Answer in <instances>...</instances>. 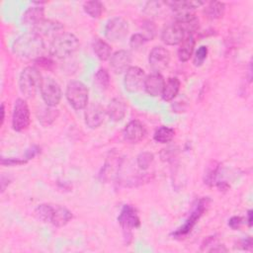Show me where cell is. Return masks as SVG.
<instances>
[{
    "label": "cell",
    "mask_w": 253,
    "mask_h": 253,
    "mask_svg": "<svg viewBox=\"0 0 253 253\" xmlns=\"http://www.w3.org/2000/svg\"><path fill=\"white\" fill-rule=\"evenodd\" d=\"M45 49L42 38L35 32L25 33L19 36L12 43V51L15 55L25 59H36L42 55Z\"/></svg>",
    "instance_id": "obj_1"
},
{
    "label": "cell",
    "mask_w": 253,
    "mask_h": 253,
    "mask_svg": "<svg viewBox=\"0 0 253 253\" xmlns=\"http://www.w3.org/2000/svg\"><path fill=\"white\" fill-rule=\"evenodd\" d=\"M79 47L77 37L71 33H60L55 36L49 44L50 56L63 59L72 55Z\"/></svg>",
    "instance_id": "obj_2"
},
{
    "label": "cell",
    "mask_w": 253,
    "mask_h": 253,
    "mask_svg": "<svg viewBox=\"0 0 253 253\" xmlns=\"http://www.w3.org/2000/svg\"><path fill=\"white\" fill-rule=\"evenodd\" d=\"M42 77L40 70L35 66L25 67L19 76V87L22 94L27 98H32L40 89Z\"/></svg>",
    "instance_id": "obj_3"
},
{
    "label": "cell",
    "mask_w": 253,
    "mask_h": 253,
    "mask_svg": "<svg viewBox=\"0 0 253 253\" xmlns=\"http://www.w3.org/2000/svg\"><path fill=\"white\" fill-rule=\"evenodd\" d=\"M65 97L74 110H83L88 105L89 90L83 82L73 80L67 84Z\"/></svg>",
    "instance_id": "obj_4"
},
{
    "label": "cell",
    "mask_w": 253,
    "mask_h": 253,
    "mask_svg": "<svg viewBox=\"0 0 253 253\" xmlns=\"http://www.w3.org/2000/svg\"><path fill=\"white\" fill-rule=\"evenodd\" d=\"M209 202H210L209 198H202V199H200L197 202L194 210L190 213L189 217L186 219L185 223L182 226H180L178 229L173 231L171 233V236H173L174 238H182V237L186 236L187 234H189L192 231L193 227L198 222V220L201 218V216L203 215L205 211L207 210Z\"/></svg>",
    "instance_id": "obj_5"
},
{
    "label": "cell",
    "mask_w": 253,
    "mask_h": 253,
    "mask_svg": "<svg viewBox=\"0 0 253 253\" xmlns=\"http://www.w3.org/2000/svg\"><path fill=\"white\" fill-rule=\"evenodd\" d=\"M42 98L46 106L55 107L59 104L62 96V91L59 84L51 77H45L42 79L40 87Z\"/></svg>",
    "instance_id": "obj_6"
},
{
    "label": "cell",
    "mask_w": 253,
    "mask_h": 253,
    "mask_svg": "<svg viewBox=\"0 0 253 253\" xmlns=\"http://www.w3.org/2000/svg\"><path fill=\"white\" fill-rule=\"evenodd\" d=\"M30 109L24 99H17L12 114V127L16 131H24L30 126Z\"/></svg>",
    "instance_id": "obj_7"
},
{
    "label": "cell",
    "mask_w": 253,
    "mask_h": 253,
    "mask_svg": "<svg viewBox=\"0 0 253 253\" xmlns=\"http://www.w3.org/2000/svg\"><path fill=\"white\" fill-rule=\"evenodd\" d=\"M128 33V24L122 17H115L108 21L105 27V37L108 41L118 42L123 41Z\"/></svg>",
    "instance_id": "obj_8"
},
{
    "label": "cell",
    "mask_w": 253,
    "mask_h": 253,
    "mask_svg": "<svg viewBox=\"0 0 253 253\" xmlns=\"http://www.w3.org/2000/svg\"><path fill=\"white\" fill-rule=\"evenodd\" d=\"M118 221L121 224L125 236H131L130 230L133 228H137L140 225V219L138 217L136 210L130 205H125L118 216Z\"/></svg>",
    "instance_id": "obj_9"
},
{
    "label": "cell",
    "mask_w": 253,
    "mask_h": 253,
    "mask_svg": "<svg viewBox=\"0 0 253 253\" xmlns=\"http://www.w3.org/2000/svg\"><path fill=\"white\" fill-rule=\"evenodd\" d=\"M145 77V73L140 67L130 66L125 73L124 85L126 90L129 93L139 91L144 85Z\"/></svg>",
    "instance_id": "obj_10"
},
{
    "label": "cell",
    "mask_w": 253,
    "mask_h": 253,
    "mask_svg": "<svg viewBox=\"0 0 253 253\" xmlns=\"http://www.w3.org/2000/svg\"><path fill=\"white\" fill-rule=\"evenodd\" d=\"M170 62V52L161 45L154 46L148 56V63L154 72H159L165 69Z\"/></svg>",
    "instance_id": "obj_11"
},
{
    "label": "cell",
    "mask_w": 253,
    "mask_h": 253,
    "mask_svg": "<svg viewBox=\"0 0 253 253\" xmlns=\"http://www.w3.org/2000/svg\"><path fill=\"white\" fill-rule=\"evenodd\" d=\"M123 134L126 141L130 143H137L145 138L147 130L141 122L132 120L124 128Z\"/></svg>",
    "instance_id": "obj_12"
},
{
    "label": "cell",
    "mask_w": 253,
    "mask_h": 253,
    "mask_svg": "<svg viewBox=\"0 0 253 253\" xmlns=\"http://www.w3.org/2000/svg\"><path fill=\"white\" fill-rule=\"evenodd\" d=\"M131 63V54L128 50L120 49L114 52L110 58L111 69L116 74H121L126 72Z\"/></svg>",
    "instance_id": "obj_13"
},
{
    "label": "cell",
    "mask_w": 253,
    "mask_h": 253,
    "mask_svg": "<svg viewBox=\"0 0 253 253\" xmlns=\"http://www.w3.org/2000/svg\"><path fill=\"white\" fill-rule=\"evenodd\" d=\"M184 38L185 32L177 23L167 25L161 32V41L167 45L179 44Z\"/></svg>",
    "instance_id": "obj_14"
},
{
    "label": "cell",
    "mask_w": 253,
    "mask_h": 253,
    "mask_svg": "<svg viewBox=\"0 0 253 253\" xmlns=\"http://www.w3.org/2000/svg\"><path fill=\"white\" fill-rule=\"evenodd\" d=\"M106 110L99 104H93L89 106L85 111V124L90 128H97L99 127L106 116Z\"/></svg>",
    "instance_id": "obj_15"
},
{
    "label": "cell",
    "mask_w": 253,
    "mask_h": 253,
    "mask_svg": "<svg viewBox=\"0 0 253 253\" xmlns=\"http://www.w3.org/2000/svg\"><path fill=\"white\" fill-rule=\"evenodd\" d=\"M164 85L165 80L163 76L159 72H153L145 77L143 87L148 95L152 97H157L161 96Z\"/></svg>",
    "instance_id": "obj_16"
},
{
    "label": "cell",
    "mask_w": 253,
    "mask_h": 253,
    "mask_svg": "<svg viewBox=\"0 0 253 253\" xmlns=\"http://www.w3.org/2000/svg\"><path fill=\"white\" fill-rule=\"evenodd\" d=\"M63 29V25L56 21L51 19H43L39 24H37L33 28V32L37 33L38 35L42 36H57L60 34V31Z\"/></svg>",
    "instance_id": "obj_17"
},
{
    "label": "cell",
    "mask_w": 253,
    "mask_h": 253,
    "mask_svg": "<svg viewBox=\"0 0 253 253\" xmlns=\"http://www.w3.org/2000/svg\"><path fill=\"white\" fill-rule=\"evenodd\" d=\"M44 9L42 6H34L28 8L21 19V22L24 26L32 27V29L39 24L42 20L44 19Z\"/></svg>",
    "instance_id": "obj_18"
},
{
    "label": "cell",
    "mask_w": 253,
    "mask_h": 253,
    "mask_svg": "<svg viewBox=\"0 0 253 253\" xmlns=\"http://www.w3.org/2000/svg\"><path fill=\"white\" fill-rule=\"evenodd\" d=\"M107 115L109 116L110 120L113 122H121L126 114V107L123 100L119 98H114L110 101L107 110Z\"/></svg>",
    "instance_id": "obj_19"
},
{
    "label": "cell",
    "mask_w": 253,
    "mask_h": 253,
    "mask_svg": "<svg viewBox=\"0 0 253 253\" xmlns=\"http://www.w3.org/2000/svg\"><path fill=\"white\" fill-rule=\"evenodd\" d=\"M195 39L193 37V35H187L184 40L181 42L180 46L178 48V58L180 61L182 62H186L188 61L193 52H194V47H195Z\"/></svg>",
    "instance_id": "obj_20"
},
{
    "label": "cell",
    "mask_w": 253,
    "mask_h": 253,
    "mask_svg": "<svg viewBox=\"0 0 253 253\" xmlns=\"http://www.w3.org/2000/svg\"><path fill=\"white\" fill-rule=\"evenodd\" d=\"M92 47H93L94 53L100 60L106 61L111 58L112 47L104 40H102L100 38H95L92 42Z\"/></svg>",
    "instance_id": "obj_21"
},
{
    "label": "cell",
    "mask_w": 253,
    "mask_h": 253,
    "mask_svg": "<svg viewBox=\"0 0 253 253\" xmlns=\"http://www.w3.org/2000/svg\"><path fill=\"white\" fill-rule=\"evenodd\" d=\"M72 217L73 214L68 209L57 206L54 208V212L50 223H52L56 227H62L66 225L72 219Z\"/></svg>",
    "instance_id": "obj_22"
},
{
    "label": "cell",
    "mask_w": 253,
    "mask_h": 253,
    "mask_svg": "<svg viewBox=\"0 0 253 253\" xmlns=\"http://www.w3.org/2000/svg\"><path fill=\"white\" fill-rule=\"evenodd\" d=\"M166 5H168L175 13H181V12H193L196 8H199L200 6L204 5V1H171V2H165Z\"/></svg>",
    "instance_id": "obj_23"
},
{
    "label": "cell",
    "mask_w": 253,
    "mask_h": 253,
    "mask_svg": "<svg viewBox=\"0 0 253 253\" xmlns=\"http://www.w3.org/2000/svg\"><path fill=\"white\" fill-rule=\"evenodd\" d=\"M180 90V81L177 77H170L164 85L161 97L164 101L170 102L172 101L177 94L179 93Z\"/></svg>",
    "instance_id": "obj_24"
},
{
    "label": "cell",
    "mask_w": 253,
    "mask_h": 253,
    "mask_svg": "<svg viewBox=\"0 0 253 253\" xmlns=\"http://www.w3.org/2000/svg\"><path fill=\"white\" fill-rule=\"evenodd\" d=\"M58 110L54 109L53 107L46 106L44 108H42L38 111V120L40 124L42 126H50L58 117Z\"/></svg>",
    "instance_id": "obj_25"
},
{
    "label": "cell",
    "mask_w": 253,
    "mask_h": 253,
    "mask_svg": "<svg viewBox=\"0 0 253 253\" xmlns=\"http://www.w3.org/2000/svg\"><path fill=\"white\" fill-rule=\"evenodd\" d=\"M225 11V5L222 2L211 1L204 10V14L210 20H216L223 16Z\"/></svg>",
    "instance_id": "obj_26"
},
{
    "label": "cell",
    "mask_w": 253,
    "mask_h": 253,
    "mask_svg": "<svg viewBox=\"0 0 253 253\" xmlns=\"http://www.w3.org/2000/svg\"><path fill=\"white\" fill-rule=\"evenodd\" d=\"M174 135H175V130L172 127L162 126L155 130L153 134V138L156 142L168 143L174 138Z\"/></svg>",
    "instance_id": "obj_27"
},
{
    "label": "cell",
    "mask_w": 253,
    "mask_h": 253,
    "mask_svg": "<svg viewBox=\"0 0 253 253\" xmlns=\"http://www.w3.org/2000/svg\"><path fill=\"white\" fill-rule=\"evenodd\" d=\"M94 84L97 89L104 91L110 86V74L106 68H99L94 75Z\"/></svg>",
    "instance_id": "obj_28"
},
{
    "label": "cell",
    "mask_w": 253,
    "mask_h": 253,
    "mask_svg": "<svg viewBox=\"0 0 253 253\" xmlns=\"http://www.w3.org/2000/svg\"><path fill=\"white\" fill-rule=\"evenodd\" d=\"M83 9L86 14H88L91 18H99L103 11H104V5L102 2L93 0V1H87L83 4Z\"/></svg>",
    "instance_id": "obj_29"
},
{
    "label": "cell",
    "mask_w": 253,
    "mask_h": 253,
    "mask_svg": "<svg viewBox=\"0 0 253 253\" xmlns=\"http://www.w3.org/2000/svg\"><path fill=\"white\" fill-rule=\"evenodd\" d=\"M53 212H54V208L48 204H42L38 206L35 211L36 216L43 222H50Z\"/></svg>",
    "instance_id": "obj_30"
},
{
    "label": "cell",
    "mask_w": 253,
    "mask_h": 253,
    "mask_svg": "<svg viewBox=\"0 0 253 253\" xmlns=\"http://www.w3.org/2000/svg\"><path fill=\"white\" fill-rule=\"evenodd\" d=\"M154 160V155L151 152L144 151L137 155L136 157V164L141 170H146L151 165Z\"/></svg>",
    "instance_id": "obj_31"
},
{
    "label": "cell",
    "mask_w": 253,
    "mask_h": 253,
    "mask_svg": "<svg viewBox=\"0 0 253 253\" xmlns=\"http://www.w3.org/2000/svg\"><path fill=\"white\" fill-rule=\"evenodd\" d=\"M218 171V164L215 162H212L211 165H209L206 174H205V183L209 186L213 185V181L215 180L216 173Z\"/></svg>",
    "instance_id": "obj_32"
},
{
    "label": "cell",
    "mask_w": 253,
    "mask_h": 253,
    "mask_svg": "<svg viewBox=\"0 0 253 253\" xmlns=\"http://www.w3.org/2000/svg\"><path fill=\"white\" fill-rule=\"evenodd\" d=\"M208 52H209V49L206 45L199 46V48L196 50L195 55H194L195 66H201L204 63V61L206 60V58L208 56Z\"/></svg>",
    "instance_id": "obj_33"
},
{
    "label": "cell",
    "mask_w": 253,
    "mask_h": 253,
    "mask_svg": "<svg viewBox=\"0 0 253 253\" xmlns=\"http://www.w3.org/2000/svg\"><path fill=\"white\" fill-rule=\"evenodd\" d=\"M147 42L146 38L142 35V34H134L131 36L130 40H129V46L134 49V50H137L139 49L145 42Z\"/></svg>",
    "instance_id": "obj_34"
},
{
    "label": "cell",
    "mask_w": 253,
    "mask_h": 253,
    "mask_svg": "<svg viewBox=\"0 0 253 253\" xmlns=\"http://www.w3.org/2000/svg\"><path fill=\"white\" fill-rule=\"evenodd\" d=\"M143 30H144V33L142 35L146 38L147 41H151L156 35L155 25L151 21H147V22L144 23Z\"/></svg>",
    "instance_id": "obj_35"
},
{
    "label": "cell",
    "mask_w": 253,
    "mask_h": 253,
    "mask_svg": "<svg viewBox=\"0 0 253 253\" xmlns=\"http://www.w3.org/2000/svg\"><path fill=\"white\" fill-rule=\"evenodd\" d=\"M162 3L161 2H156V1H152V2H147L145 4V9L144 12L147 13L148 15H156L159 13L160 8H161Z\"/></svg>",
    "instance_id": "obj_36"
},
{
    "label": "cell",
    "mask_w": 253,
    "mask_h": 253,
    "mask_svg": "<svg viewBox=\"0 0 253 253\" xmlns=\"http://www.w3.org/2000/svg\"><path fill=\"white\" fill-rule=\"evenodd\" d=\"M35 62L38 65H40L43 68H47V69H49L51 66H53V60H51L49 57H45V56H42V55L36 58Z\"/></svg>",
    "instance_id": "obj_37"
},
{
    "label": "cell",
    "mask_w": 253,
    "mask_h": 253,
    "mask_svg": "<svg viewBox=\"0 0 253 253\" xmlns=\"http://www.w3.org/2000/svg\"><path fill=\"white\" fill-rule=\"evenodd\" d=\"M242 223H243V218L241 216H237V215L231 216L228 220V226L233 230L239 229L241 227Z\"/></svg>",
    "instance_id": "obj_38"
},
{
    "label": "cell",
    "mask_w": 253,
    "mask_h": 253,
    "mask_svg": "<svg viewBox=\"0 0 253 253\" xmlns=\"http://www.w3.org/2000/svg\"><path fill=\"white\" fill-rule=\"evenodd\" d=\"M27 162L26 159H20V158H1V164L2 165H21L25 164Z\"/></svg>",
    "instance_id": "obj_39"
},
{
    "label": "cell",
    "mask_w": 253,
    "mask_h": 253,
    "mask_svg": "<svg viewBox=\"0 0 253 253\" xmlns=\"http://www.w3.org/2000/svg\"><path fill=\"white\" fill-rule=\"evenodd\" d=\"M237 244H238V247L243 250H250L252 248V238L248 236L247 238L239 240Z\"/></svg>",
    "instance_id": "obj_40"
},
{
    "label": "cell",
    "mask_w": 253,
    "mask_h": 253,
    "mask_svg": "<svg viewBox=\"0 0 253 253\" xmlns=\"http://www.w3.org/2000/svg\"><path fill=\"white\" fill-rule=\"evenodd\" d=\"M39 152H40V148H39L38 146L34 145V146H32L31 148H29V149L27 150V152H26V156H25V159L28 161L29 159H31V158H33V157H35Z\"/></svg>",
    "instance_id": "obj_41"
},
{
    "label": "cell",
    "mask_w": 253,
    "mask_h": 253,
    "mask_svg": "<svg viewBox=\"0 0 253 253\" xmlns=\"http://www.w3.org/2000/svg\"><path fill=\"white\" fill-rule=\"evenodd\" d=\"M216 186H217V188H218L219 191H227L228 188H229V185H228L226 182H224V181L218 182V183L216 184Z\"/></svg>",
    "instance_id": "obj_42"
},
{
    "label": "cell",
    "mask_w": 253,
    "mask_h": 253,
    "mask_svg": "<svg viewBox=\"0 0 253 253\" xmlns=\"http://www.w3.org/2000/svg\"><path fill=\"white\" fill-rule=\"evenodd\" d=\"M252 212H253L252 210H249V211H247V223H248V226H249V227H251V226H252V223H253V217H252L253 213H252Z\"/></svg>",
    "instance_id": "obj_43"
},
{
    "label": "cell",
    "mask_w": 253,
    "mask_h": 253,
    "mask_svg": "<svg viewBox=\"0 0 253 253\" xmlns=\"http://www.w3.org/2000/svg\"><path fill=\"white\" fill-rule=\"evenodd\" d=\"M1 125H3L4 123V120H5V106H4V103L1 104Z\"/></svg>",
    "instance_id": "obj_44"
}]
</instances>
